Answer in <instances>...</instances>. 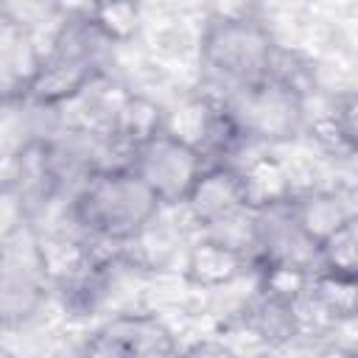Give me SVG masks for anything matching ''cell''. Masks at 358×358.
Returning a JSON list of instances; mask_svg holds the SVG:
<instances>
[{
	"instance_id": "7c38bea8",
	"label": "cell",
	"mask_w": 358,
	"mask_h": 358,
	"mask_svg": "<svg viewBox=\"0 0 358 358\" xmlns=\"http://www.w3.org/2000/svg\"><path fill=\"white\" fill-rule=\"evenodd\" d=\"M291 207H294V215H296L302 232L319 246V243L358 207V201H347L344 193L316 190V193L294 196V199H291Z\"/></svg>"
},
{
	"instance_id": "5b68a950",
	"label": "cell",
	"mask_w": 358,
	"mask_h": 358,
	"mask_svg": "<svg viewBox=\"0 0 358 358\" xmlns=\"http://www.w3.org/2000/svg\"><path fill=\"white\" fill-rule=\"evenodd\" d=\"M0 268H3L0 310H3V322L11 327L36 313L50 280V257L31 218L3 227Z\"/></svg>"
},
{
	"instance_id": "2e32d148",
	"label": "cell",
	"mask_w": 358,
	"mask_h": 358,
	"mask_svg": "<svg viewBox=\"0 0 358 358\" xmlns=\"http://www.w3.org/2000/svg\"><path fill=\"white\" fill-rule=\"evenodd\" d=\"M90 17L95 28L112 42H129L140 28V8L131 3H109V6H92Z\"/></svg>"
},
{
	"instance_id": "3957f363",
	"label": "cell",
	"mask_w": 358,
	"mask_h": 358,
	"mask_svg": "<svg viewBox=\"0 0 358 358\" xmlns=\"http://www.w3.org/2000/svg\"><path fill=\"white\" fill-rule=\"evenodd\" d=\"M218 103L241 140L266 145L291 143L305 126V95L277 70L266 78L227 87Z\"/></svg>"
},
{
	"instance_id": "8992f818",
	"label": "cell",
	"mask_w": 358,
	"mask_h": 358,
	"mask_svg": "<svg viewBox=\"0 0 358 358\" xmlns=\"http://www.w3.org/2000/svg\"><path fill=\"white\" fill-rule=\"evenodd\" d=\"M126 165L151 187L162 207H185L193 187L210 168L207 157L199 148L179 140L168 129H162L148 143L137 145L129 154Z\"/></svg>"
},
{
	"instance_id": "ac0fdd59",
	"label": "cell",
	"mask_w": 358,
	"mask_h": 358,
	"mask_svg": "<svg viewBox=\"0 0 358 358\" xmlns=\"http://www.w3.org/2000/svg\"><path fill=\"white\" fill-rule=\"evenodd\" d=\"M179 358H238L232 347L221 341H196L179 352Z\"/></svg>"
},
{
	"instance_id": "9c48e42d",
	"label": "cell",
	"mask_w": 358,
	"mask_h": 358,
	"mask_svg": "<svg viewBox=\"0 0 358 358\" xmlns=\"http://www.w3.org/2000/svg\"><path fill=\"white\" fill-rule=\"evenodd\" d=\"M45 50L36 45L28 22L3 14L0 20V73H3V101L22 103L42 67Z\"/></svg>"
},
{
	"instance_id": "277c9868",
	"label": "cell",
	"mask_w": 358,
	"mask_h": 358,
	"mask_svg": "<svg viewBox=\"0 0 358 358\" xmlns=\"http://www.w3.org/2000/svg\"><path fill=\"white\" fill-rule=\"evenodd\" d=\"M274 39L260 20L241 14L213 17L199 39L201 64L227 87H241L274 73Z\"/></svg>"
},
{
	"instance_id": "e0dca14e",
	"label": "cell",
	"mask_w": 358,
	"mask_h": 358,
	"mask_svg": "<svg viewBox=\"0 0 358 358\" xmlns=\"http://www.w3.org/2000/svg\"><path fill=\"white\" fill-rule=\"evenodd\" d=\"M330 123H333L336 140L350 154H358V92H347V95L336 98Z\"/></svg>"
},
{
	"instance_id": "6da1fadb",
	"label": "cell",
	"mask_w": 358,
	"mask_h": 358,
	"mask_svg": "<svg viewBox=\"0 0 358 358\" xmlns=\"http://www.w3.org/2000/svg\"><path fill=\"white\" fill-rule=\"evenodd\" d=\"M159 213L162 201L129 165L101 168L90 173L81 185H76L70 196L73 224L95 241L120 246L137 241L145 229H151Z\"/></svg>"
},
{
	"instance_id": "30bf717a",
	"label": "cell",
	"mask_w": 358,
	"mask_h": 358,
	"mask_svg": "<svg viewBox=\"0 0 358 358\" xmlns=\"http://www.w3.org/2000/svg\"><path fill=\"white\" fill-rule=\"evenodd\" d=\"M255 266L252 255L241 246L221 241L215 235H204L190 243L185 255V277L199 288H221L243 277Z\"/></svg>"
},
{
	"instance_id": "ba28073f",
	"label": "cell",
	"mask_w": 358,
	"mask_h": 358,
	"mask_svg": "<svg viewBox=\"0 0 358 358\" xmlns=\"http://www.w3.org/2000/svg\"><path fill=\"white\" fill-rule=\"evenodd\" d=\"M185 207L204 232H215L243 218L249 213V199H246L241 171L227 162L210 165L204 176L199 179V185L193 187Z\"/></svg>"
},
{
	"instance_id": "44dd1931",
	"label": "cell",
	"mask_w": 358,
	"mask_h": 358,
	"mask_svg": "<svg viewBox=\"0 0 358 358\" xmlns=\"http://www.w3.org/2000/svg\"><path fill=\"white\" fill-rule=\"evenodd\" d=\"M3 358H17V355H11V352H6V355H3Z\"/></svg>"
},
{
	"instance_id": "ffe728a7",
	"label": "cell",
	"mask_w": 358,
	"mask_h": 358,
	"mask_svg": "<svg viewBox=\"0 0 358 358\" xmlns=\"http://www.w3.org/2000/svg\"><path fill=\"white\" fill-rule=\"evenodd\" d=\"M350 352H352V358H358V347H355V350H350Z\"/></svg>"
},
{
	"instance_id": "4fadbf2b",
	"label": "cell",
	"mask_w": 358,
	"mask_h": 358,
	"mask_svg": "<svg viewBox=\"0 0 358 358\" xmlns=\"http://www.w3.org/2000/svg\"><path fill=\"white\" fill-rule=\"evenodd\" d=\"M246 324L266 341L277 344V341H288L296 336V330L302 327L296 302L271 296L266 291H260V296L252 302V308L246 310Z\"/></svg>"
},
{
	"instance_id": "9a60e30c",
	"label": "cell",
	"mask_w": 358,
	"mask_h": 358,
	"mask_svg": "<svg viewBox=\"0 0 358 358\" xmlns=\"http://www.w3.org/2000/svg\"><path fill=\"white\" fill-rule=\"evenodd\" d=\"M319 268L358 280V207L319 243Z\"/></svg>"
},
{
	"instance_id": "5bb4252c",
	"label": "cell",
	"mask_w": 358,
	"mask_h": 358,
	"mask_svg": "<svg viewBox=\"0 0 358 358\" xmlns=\"http://www.w3.org/2000/svg\"><path fill=\"white\" fill-rule=\"evenodd\" d=\"M243 187H246V199H249V210H263L271 204H282L288 199H294L291 185L280 168V162L260 157L252 159L246 168H238Z\"/></svg>"
},
{
	"instance_id": "52a82bcc",
	"label": "cell",
	"mask_w": 358,
	"mask_h": 358,
	"mask_svg": "<svg viewBox=\"0 0 358 358\" xmlns=\"http://www.w3.org/2000/svg\"><path fill=\"white\" fill-rule=\"evenodd\" d=\"M84 358H179L173 330L154 313H117L101 322L81 347Z\"/></svg>"
},
{
	"instance_id": "7a4b0ae2",
	"label": "cell",
	"mask_w": 358,
	"mask_h": 358,
	"mask_svg": "<svg viewBox=\"0 0 358 358\" xmlns=\"http://www.w3.org/2000/svg\"><path fill=\"white\" fill-rule=\"evenodd\" d=\"M112 42L95 28L90 8L78 17H67L42 59V67L28 90L25 103L39 109H62L78 98L90 84L103 78V56Z\"/></svg>"
},
{
	"instance_id": "d6986e66",
	"label": "cell",
	"mask_w": 358,
	"mask_h": 358,
	"mask_svg": "<svg viewBox=\"0 0 358 358\" xmlns=\"http://www.w3.org/2000/svg\"><path fill=\"white\" fill-rule=\"evenodd\" d=\"M316 358H352L350 350H341V347H330V350H322Z\"/></svg>"
},
{
	"instance_id": "8fae6325",
	"label": "cell",
	"mask_w": 358,
	"mask_h": 358,
	"mask_svg": "<svg viewBox=\"0 0 358 358\" xmlns=\"http://www.w3.org/2000/svg\"><path fill=\"white\" fill-rule=\"evenodd\" d=\"M299 319L302 310L324 324H347L358 319V280L316 268L308 280L302 299L296 302Z\"/></svg>"
}]
</instances>
